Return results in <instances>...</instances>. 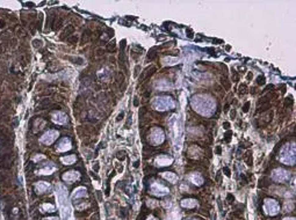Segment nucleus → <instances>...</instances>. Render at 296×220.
Masks as SVG:
<instances>
[{
  "mask_svg": "<svg viewBox=\"0 0 296 220\" xmlns=\"http://www.w3.org/2000/svg\"><path fill=\"white\" fill-rule=\"evenodd\" d=\"M156 162L158 166H168V165H171L173 162V159L167 155H159L157 158Z\"/></svg>",
  "mask_w": 296,
  "mask_h": 220,
  "instance_id": "obj_13",
  "label": "nucleus"
},
{
  "mask_svg": "<svg viewBox=\"0 0 296 220\" xmlns=\"http://www.w3.org/2000/svg\"><path fill=\"white\" fill-rule=\"evenodd\" d=\"M289 173L287 170H284V169H281V168L275 169L272 173V179L274 181H276V182H280V183L281 182H286L287 179H289Z\"/></svg>",
  "mask_w": 296,
  "mask_h": 220,
  "instance_id": "obj_7",
  "label": "nucleus"
},
{
  "mask_svg": "<svg viewBox=\"0 0 296 220\" xmlns=\"http://www.w3.org/2000/svg\"><path fill=\"white\" fill-rule=\"evenodd\" d=\"M48 220H57V218H49Z\"/></svg>",
  "mask_w": 296,
  "mask_h": 220,
  "instance_id": "obj_27",
  "label": "nucleus"
},
{
  "mask_svg": "<svg viewBox=\"0 0 296 220\" xmlns=\"http://www.w3.org/2000/svg\"><path fill=\"white\" fill-rule=\"evenodd\" d=\"M181 205H182L184 208H193L196 206V200H194V199H184V200L181 202Z\"/></svg>",
  "mask_w": 296,
  "mask_h": 220,
  "instance_id": "obj_16",
  "label": "nucleus"
},
{
  "mask_svg": "<svg viewBox=\"0 0 296 220\" xmlns=\"http://www.w3.org/2000/svg\"><path fill=\"white\" fill-rule=\"evenodd\" d=\"M193 108L203 116H209L214 112L215 103L213 98L206 96V95H197L192 100Z\"/></svg>",
  "mask_w": 296,
  "mask_h": 220,
  "instance_id": "obj_1",
  "label": "nucleus"
},
{
  "mask_svg": "<svg viewBox=\"0 0 296 220\" xmlns=\"http://www.w3.org/2000/svg\"><path fill=\"white\" fill-rule=\"evenodd\" d=\"M53 170H55V167H51V168L46 167V168H43V169H41L38 173H40V175H49V174H51Z\"/></svg>",
  "mask_w": 296,
  "mask_h": 220,
  "instance_id": "obj_23",
  "label": "nucleus"
},
{
  "mask_svg": "<svg viewBox=\"0 0 296 220\" xmlns=\"http://www.w3.org/2000/svg\"><path fill=\"white\" fill-rule=\"evenodd\" d=\"M188 179L191 181L192 183H194V184H197V185H201L203 183V179L202 176L200 175V174H191L189 176H188Z\"/></svg>",
  "mask_w": 296,
  "mask_h": 220,
  "instance_id": "obj_14",
  "label": "nucleus"
},
{
  "mask_svg": "<svg viewBox=\"0 0 296 220\" xmlns=\"http://www.w3.org/2000/svg\"><path fill=\"white\" fill-rule=\"evenodd\" d=\"M156 87L158 88V89H160V90H166V89H168L170 87H171V83L168 82V81H159V82H157L156 83Z\"/></svg>",
  "mask_w": 296,
  "mask_h": 220,
  "instance_id": "obj_17",
  "label": "nucleus"
},
{
  "mask_svg": "<svg viewBox=\"0 0 296 220\" xmlns=\"http://www.w3.org/2000/svg\"><path fill=\"white\" fill-rule=\"evenodd\" d=\"M264 80H265L264 78H259V83H264Z\"/></svg>",
  "mask_w": 296,
  "mask_h": 220,
  "instance_id": "obj_25",
  "label": "nucleus"
},
{
  "mask_svg": "<svg viewBox=\"0 0 296 220\" xmlns=\"http://www.w3.org/2000/svg\"><path fill=\"white\" fill-rule=\"evenodd\" d=\"M163 63L165 64V65H174V64L179 63V59H178V58L166 57L163 59Z\"/></svg>",
  "mask_w": 296,
  "mask_h": 220,
  "instance_id": "obj_21",
  "label": "nucleus"
},
{
  "mask_svg": "<svg viewBox=\"0 0 296 220\" xmlns=\"http://www.w3.org/2000/svg\"><path fill=\"white\" fill-rule=\"evenodd\" d=\"M152 105L153 108L159 111H164V110H168L174 108V101L171 98H167V96H162V98H156L152 102Z\"/></svg>",
  "mask_w": 296,
  "mask_h": 220,
  "instance_id": "obj_4",
  "label": "nucleus"
},
{
  "mask_svg": "<svg viewBox=\"0 0 296 220\" xmlns=\"http://www.w3.org/2000/svg\"><path fill=\"white\" fill-rule=\"evenodd\" d=\"M149 220H156V219H153V218H151V219H149Z\"/></svg>",
  "mask_w": 296,
  "mask_h": 220,
  "instance_id": "obj_28",
  "label": "nucleus"
},
{
  "mask_svg": "<svg viewBox=\"0 0 296 220\" xmlns=\"http://www.w3.org/2000/svg\"><path fill=\"white\" fill-rule=\"evenodd\" d=\"M58 196V205L60 208V212H62V218L63 220H69L70 219V214H71V208H70V204L68 202V197L65 193L63 186H60V191L57 192Z\"/></svg>",
  "mask_w": 296,
  "mask_h": 220,
  "instance_id": "obj_2",
  "label": "nucleus"
},
{
  "mask_svg": "<svg viewBox=\"0 0 296 220\" xmlns=\"http://www.w3.org/2000/svg\"><path fill=\"white\" fill-rule=\"evenodd\" d=\"M280 161L284 165H294L295 163V146L287 145L281 150Z\"/></svg>",
  "mask_w": 296,
  "mask_h": 220,
  "instance_id": "obj_3",
  "label": "nucleus"
},
{
  "mask_svg": "<svg viewBox=\"0 0 296 220\" xmlns=\"http://www.w3.org/2000/svg\"><path fill=\"white\" fill-rule=\"evenodd\" d=\"M151 191H152V193H155V195L164 196V195H166V193L168 192V189L166 188V186L159 184V183H153V184L151 185Z\"/></svg>",
  "mask_w": 296,
  "mask_h": 220,
  "instance_id": "obj_9",
  "label": "nucleus"
},
{
  "mask_svg": "<svg viewBox=\"0 0 296 220\" xmlns=\"http://www.w3.org/2000/svg\"><path fill=\"white\" fill-rule=\"evenodd\" d=\"M48 188H49V183H46V182H38L36 184V191L40 192V193L41 192H44Z\"/></svg>",
  "mask_w": 296,
  "mask_h": 220,
  "instance_id": "obj_18",
  "label": "nucleus"
},
{
  "mask_svg": "<svg viewBox=\"0 0 296 220\" xmlns=\"http://www.w3.org/2000/svg\"><path fill=\"white\" fill-rule=\"evenodd\" d=\"M85 196H86V189H85V188H82V186H79V188L75 189L73 193H72V198H73V199H75V198L85 197Z\"/></svg>",
  "mask_w": 296,
  "mask_h": 220,
  "instance_id": "obj_15",
  "label": "nucleus"
},
{
  "mask_svg": "<svg viewBox=\"0 0 296 220\" xmlns=\"http://www.w3.org/2000/svg\"><path fill=\"white\" fill-rule=\"evenodd\" d=\"M151 141L155 145H159L164 141V132L162 129L159 127H155L151 132Z\"/></svg>",
  "mask_w": 296,
  "mask_h": 220,
  "instance_id": "obj_8",
  "label": "nucleus"
},
{
  "mask_svg": "<svg viewBox=\"0 0 296 220\" xmlns=\"http://www.w3.org/2000/svg\"><path fill=\"white\" fill-rule=\"evenodd\" d=\"M71 148V141L69 138H63L57 145V151L59 152H66Z\"/></svg>",
  "mask_w": 296,
  "mask_h": 220,
  "instance_id": "obj_10",
  "label": "nucleus"
},
{
  "mask_svg": "<svg viewBox=\"0 0 296 220\" xmlns=\"http://www.w3.org/2000/svg\"><path fill=\"white\" fill-rule=\"evenodd\" d=\"M163 177L165 179H167V181H170V182H172V183L177 182V175L173 173H164L163 174Z\"/></svg>",
  "mask_w": 296,
  "mask_h": 220,
  "instance_id": "obj_20",
  "label": "nucleus"
},
{
  "mask_svg": "<svg viewBox=\"0 0 296 220\" xmlns=\"http://www.w3.org/2000/svg\"><path fill=\"white\" fill-rule=\"evenodd\" d=\"M249 105H250V103H246V104H245V107H244V111H245V112H246V111L249 110Z\"/></svg>",
  "mask_w": 296,
  "mask_h": 220,
  "instance_id": "obj_24",
  "label": "nucleus"
},
{
  "mask_svg": "<svg viewBox=\"0 0 296 220\" xmlns=\"http://www.w3.org/2000/svg\"><path fill=\"white\" fill-rule=\"evenodd\" d=\"M52 121L57 124H65L66 121H68V117L64 112H60V111H57L52 115Z\"/></svg>",
  "mask_w": 296,
  "mask_h": 220,
  "instance_id": "obj_11",
  "label": "nucleus"
},
{
  "mask_svg": "<svg viewBox=\"0 0 296 220\" xmlns=\"http://www.w3.org/2000/svg\"><path fill=\"white\" fill-rule=\"evenodd\" d=\"M264 210L266 211V213L271 214V215H275L279 213L280 211V206L276 200L274 199H266L265 205H264Z\"/></svg>",
  "mask_w": 296,
  "mask_h": 220,
  "instance_id": "obj_5",
  "label": "nucleus"
},
{
  "mask_svg": "<svg viewBox=\"0 0 296 220\" xmlns=\"http://www.w3.org/2000/svg\"><path fill=\"white\" fill-rule=\"evenodd\" d=\"M41 210H42V212H53L55 211V206L51 205V204H43L41 206Z\"/></svg>",
  "mask_w": 296,
  "mask_h": 220,
  "instance_id": "obj_22",
  "label": "nucleus"
},
{
  "mask_svg": "<svg viewBox=\"0 0 296 220\" xmlns=\"http://www.w3.org/2000/svg\"><path fill=\"white\" fill-rule=\"evenodd\" d=\"M79 179V173L75 172V170H71V172H68L63 175V179L65 182H75V179Z\"/></svg>",
  "mask_w": 296,
  "mask_h": 220,
  "instance_id": "obj_12",
  "label": "nucleus"
},
{
  "mask_svg": "<svg viewBox=\"0 0 296 220\" xmlns=\"http://www.w3.org/2000/svg\"><path fill=\"white\" fill-rule=\"evenodd\" d=\"M283 220H295L294 218H287V219H283Z\"/></svg>",
  "mask_w": 296,
  "mask_h": 220,
  "instance_id": "obj_26",
  "label": "nucleus"
},
{
  "mask_svg": "<svg viewBox=\"0 0 296 220\" xmlns=\"http://www.w3.org/2000/svg\"><path fill=\"white\" fill-rule=\"evenodd\" d=\"M58 136H59L58 131H56V130H50V131L46 132L42 137H41L40 141L46 145H50L58 138Z\"/></svg>",
  "mask_w": 296,
  "mask_h": 220,
  "instance_id": "obj_6",
  "label": "nucleus"
},
{
  "mask_svg": "<svg viewBox=\"0 0 296 220\" xmlns=\"http://www.w3.org/2000/svg\"><path fill=\"white\" fill-rule=\"evenodd\" d=\"M75 155H66L62 158V162L65 163V165H72L73 162H75Z\"/></svg>",
  "mask_w": 296,
  "mask_h": 220,
  "instance_id": "obj_19",
  "label": "nucleus"
},
{
  "mask_svg": "<svg viewBox=\"0 0 296 220\" xmlns=\"http://www.w3.org/2000/svg\"><path fill=\"white\" fill-rule=\"evenodd\" d=\"M191 220H195V219H191Z\"/></svg>",
  "mask_w": 296,
  "mask_h": 220,
  "instance_id": "obj_29",
  "label": "nucleus"
}]
</instances>
